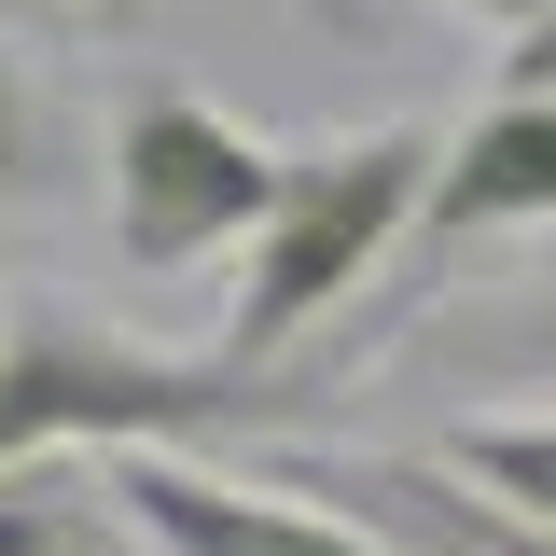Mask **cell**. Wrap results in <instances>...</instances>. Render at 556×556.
<instances>
[{
    "label": "cell",
    "instance_id": "6da1fadb",
    "mask_svg": "<svg viewBox=\"0 0 556 556\" xmlns=\"http://www.w3.org/2000/svg\"><path fill=\"white\" fill-rule=\"evenodd\" d=\"M306 390L251 376L223 348H139L56 306L0 292V473L28 459H126V445H208V431H292Z\"/></svg>",
    "mask_w": 556,
    "mask_h": 556
},
{
    "label": "cell",
    "instance_id": "7a4b0ae2",
    "mask_svg": "<svg viewBox=\"0 0 556 556\" xmlns=\"http://www.w3.org/2000/svg\"><path fill=\"white\" fill-rule=\"evenodd\" d=\"M431 167H445V139H431V126H348V139H306V153L278 167L265 237L237 251L223 362L278 376V362L320 334V320H348V306H362V278H390V251H417Z\"/></svg>",
    "mask_w": 556,
    "mask_h": 556
},
{
    "label": "cell",
    "instance_id": "3957f363",
    "mask_svg": "<svg viewBox=\"0 0 556 556\" xmlns=\"http://www.w3.org/2000/svg\"><path fill=\"white\" fill-rule=\"evenodd\" d=\"M278 139H251L223 98L195 84H167V70H139L126 98H112V153H98V208H112V251L126 278H195L223 251H251L278 208Z\"/></svg>",
    "mask_w": 556,
    "mask_h": 556
},
{
    "label": "cell",
    "instance_id": "277c9868",
    "mask_svg": "<svg viewBox=\"0 0 556 556\" xmlns=\"http://www.w3.org/2000/svg\"><path fill=\"white\" fill-rule=\"evenodd\" d=\"M112 501H126L139 556H390L362 515H320L306 486H265V473H208L195 445H126Z\"/></svg>",
    "mask_w": 556,
    "mask_h": 556
},
{
    "label": "cell",
    "instance_id": "5b68a950",
    "mask_svg": "<svg viewBox=\"0 0 556 556\" xmlns=\"http://www.w3.org/2000/svg\"><path fill=\"white\" fill-rule=\"evenodd\" d=\"M306 501H334V515H362L390 556H556V529H529V515H501L486 486H459L431 445L417 459H390V445H362V459H306Z\"/></svg>",
    "mask_w": 556,
    "mask_h": 556
},
{
    "label": "cell",
    "instance_id": "8992f818",
    "mask_svg": "<svg viewBox=\"0 0 556 556\" xmlns=\"http://www.w3.org/2000/svg\"><path fill=\"white\" fill-rule=\"evenodd\" d=\"M529 223H556V98H486L431 167L417 265H459L473 237H529Z\"/></svg>",
    "mask_w": 556,
    "mask_h": 556
},
{
    "label": "cell",
    "instance_id": "52a82bcc",
    "mask_svg": "<svg viewBox=\"0 0 556 556\" xmlns=\"http://www.w3.org/2000/svg\"><path fill=\"white\" fill-rule=\"evenodd\" d=\"M0 556H139L126 501H112V459H28V473H0Z\"/></svg>",
    "mask_w": 556,
    "mask_h": 556
},
{
    "label": "cell",
    "instance_id": "ba28073f",
    "mask_svg": "<svg viewBox=\"0 0 556 556\" xmlns=\"http://www.w3.org/2000/svg\"><path fill=\"white\" fill-rule=\"evenodd\" d=\"M459 486H486L501 515H529V529H556V404H529V417H459L445 445H431Z\"/></svg>",
    "mask_w": 556,
    "mask_h": 556
},
{
    "label": "cell",
    "instance_id": "9c48e42d",
    "mask_svg": "<svg viewBox=\"0 0 556 556\" xmlns=\"http://www.w3.org/2000/svg\"><path fill=\"white\" fill-rule=\"evenodd\" d=\"M459 362H473V376H501V390H556V265L515 278L486 320H459Z\"/></svg>",
    "mask_w": 556,
    "mask_h": 556
},
{
    "label": "cell",
    "instance_id": "30bf717a",
    "mask_svg": "<svg viewBox=\"0 0 556 556\" xmlns=\"http://www.w3.org/2000/svg\"><path fill=\"white\" fill-rule=\"evenodd\" d=\"M56 195V84L28 70V42H0V223Z\"/></svg>",
    "mask_w": 556,
    "mask_h": 556
},
{
    "label": "cell",
    "instance_id": "8fae6325",
    "mask_svg": "<svg viewBox=\"0 0 556 556\" xmlns=\"http://www.w3.org/2000/svg\"><path fill=\"white\" fill-rule=\"evenodd\" d=\"M501 98H556V0L515 28V42H501Z\"/></svg>",
    "mask_w": 556,
    "mask_h": 556
},
{
    "label": "cell",
    "instance_id": "7c38bea8",
    "mask_svg": "<svg viewBox=\"0 0 556 556\" xmlns=\"http://www.w3.org/2000/svg\"><path fill=\"white\" fill-rule=\"evenodd\" d=\"M431 14H459V28H501V42H515V28H529L543 0H431Z\"/></svg>",
    "mask_w": 556,
    "mask_h": 556
},
{
    "label": "cell",
    "instance_id": "4fadbf2b",
    "mask_svg": "<svg viewBox=\"0 0 556 556\" xmlns=\"http://www.w3.org/2000/svg\"><path fill=\"white\" fill-rule=\"evenodd\" d=\"M306 14H334V28H362V0H306Z\"/></svg>",
    "mask_w": 556,
    "mask_h": 556
},
{
    "label": "cell",
    "instance_id": "5bb4252c",
    "mask_svg": "<svg viewBox=\"0 0 556 556\" xmlns=\"http://www.w3.org/2000/svg\"><path fill=\"white\" fill-rule=\"evenodd\" d=\"M56 14H112V0H56Z\"/></svg>",
    "mask_w": 556,
    "mask_h": 556
}]
</instances>
